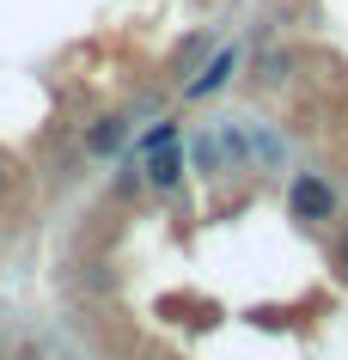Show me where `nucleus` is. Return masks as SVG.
I'll return each mask as SVG.
<instances>
[{
    "instance_id": "obj_1",
    "label": "nucleus",
    "mask_w": 348,
    "mask_h": 360,
    "mask_svg": "<svg viewBox=\"0 0 348 360\" xmlns=\"http://www.w3.org/2000/svg\"><path fill=\"white\" fill-rule=\"evenodd\" d=\"M288 208L299 214V220H336V190H330L318 171H299L288 190Z\"/></svg>"
},
{
    "instance_id": "obj_2",
    "label": "nucleus",
    "mask_w": 348,
    "mask_h": 360,
    "mask_svg": "<svg viewBox=\"0 0 348 360\" xmlns=\"http://www.w3.org/2000/svg\"><path fill=\"white\" fill-rule=\"evenodd\" d=\"M122 141H129V122H122V116H98L92 129H86V153H92V159L122 153Z\"/></svg>"
},
{
    "instance_id": "obj_3",
    "label": "nucleus",
    "mask_w": 348,
    "mask_h": 360,
    "mask_svg": "<svg viewBox=\"0 0 348 360\" xmlns=\"http://www.w3.org/2000/svg\"><path fill=\"white\" fill-rule=\"evenodd\" d=\"M232 68H238V49H220L208 74H202V79H190V98H208V92H220V86L232 79Z\"/></svg>"
},
{
    "instance_id": "obj_4",
    "label": "nucleus",
    "mask_w": 348,
    "mask_h": 360,
    "mask_svg": "<svg viewBox=\"0 0 348 360\" xmlns=\"http://www.w3.org/2000/svg\"><path fill=\"white\" fill-rule=\"evenodd\" d=\"M214 165H220V147H214V141H195V171H202V177H208Z\"/></svg>"
},
{
    "instance_id": "obj_5",
    "label": "nucleus",
    "mask_w": 348,
    "mask_h": 360,
    "mask_svg": "<svg viewBox=\"0 0 348 360\" xmlns=\"http://www.w3.org/2000/svg\"><path fill=\"white\" fill-rule=\"evenodd\" d=\"M330 257H336V269H342V275H348V232H342V238H336V250H330Z\"/></svg>"
},
{
    "instance_id": "obj_6",
    "label": "nucleus",
    "mask_w": 348,
    "mask_h": 360,
    "mask_svg": "<svg viewBox=\"0 0 348 360\" xmlns=\"http://www.w3.org/2000/svg\"><path fill=\"white\" fill-rule=\"evenodd\" d=\"M6 184H13V171H6V159H0V190H6Z\"/></svg>"
},
{
    "instance_id": "obj_7",
    "label": "nucleus",
    "mask_w": 348,
    "mask_h": 360,
    "mask_svg": "<svg viewBox=\"0 0 348 360\" xmlns=\"http://www.w3.org/2000/svg\"><path fill=\"white\" fill-rule=\"evenodd\" d=\"M19 360H37V348H19Z\"/></svg>"
}]
</instances>
